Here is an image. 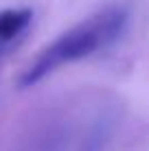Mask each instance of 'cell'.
<instances>
[{
    "label": "cell",
    "instance_id": "1",
    "mask_svg": "<svg viewBox=\"0 0 149 151\" xmlns=\"http://www.w3.org/2000/svg\"><path fill=\"white\" fill-rule=\"evenodd\" d=\"M125 27H127L125 9L121 7L103 9L94 18L70 29L68 33L59 35L50 46H46L33 59V64H29L22 70V75L18 79V88H31L35 83H40L44 77H48L53 70H57L59 66L83 59V57L114 44L123 35Z\"/></svg>",
    "mask_w": 149,
    "mask_h": 151
},
{
    "label": "cell",
    "instance_id": "2",
    "mask_svg": "<svg viewBox=\"0 0 149 151\" xmlns=\"http://www.w3.org/2000/svg\"><path fill=\"white\" fill-rule=\"evenodd\" d=\"M33 13L31 9H7L0 11V53L7 50L29 29Z\"/></svg>",
    "mask_w": 149,
    "mask_h": 151
}]
</instances>
